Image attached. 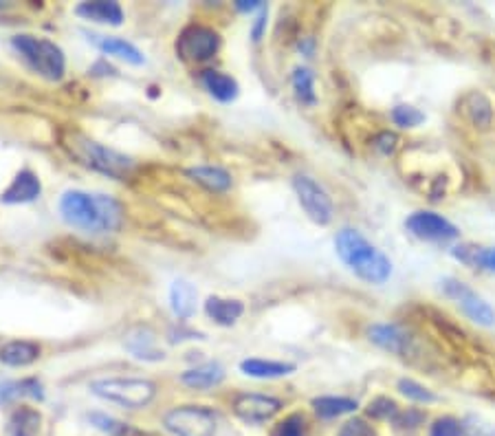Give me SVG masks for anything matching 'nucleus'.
<instances>
[{"mask_svg": "<svg viewBox=\"0 0 495 436\" xmlns=\"http://www.w3.org/2000/svg\"><path fill=\"white\" fill-rule=\"evenodd\" d=\"M264 31H266V9L260 12V16L256 18L254 25H251V38H254V42L263 40Z\"/></svg>", "mask_w": 495, "mask_h": 436, "instance_id": "4c0bfd02", "label": "nucleus"}, {"mask_svg": "<svg viewBox=\"0 0 495 436\" xmlns=\"http://www.w3.org/2000/svg\"><path fill=\"white\" fill-rule=\"evenodd\" d=\"M374 148H377L381 155H394L399 148V137L390 130L379 132V135L374 137Z\"/></svg>", "mask_w": 495, "mask_h": 436, "instance_id": "e433bc0d", "label": "nucleus"}, {"mask_svg": "<svg viewBox=\"0 0 495 436\" xmlns=\"http://www.w3.org/2000/svg\"><path fill=\"white\" fill-rule=\"evenodd\" d=\"M427 436H465V423L456 416H438L427 430Z\"/></svg>", "mask_w": 495, "mask_h": 436, "instance_id": "2f4dec72", "label": "nucleus"}, {"mask_svg": "<svg viewBox=\"0 0 495 436\" xmlns=\"http://www.w3.org/2000/svg\"><path fill=\"white\" fill-rule=\"evenodd\" d=\"M75 13L84 21L99 22V25L119 27L123 22V9L115 0H93V3H82L75 7Z\"/></svg>", "mask_w": 495, "mask_h": 436, "instance_id": "2eb2a0df", "label": "nucleus"}, {"mask_svg": "<svg viewBox=\"0 0 495 436\" xmlns=\"http://www.w3.org/2000/svg\"><path fill=\"white\" fill-rule=\"evenodd\" d=\"M205 313L212 322H216L218 326H233L245 313V305L242 300H231V298H221L212 296L205 302Z\"/></svg>", "mask_w": 495, "mask_h": 436, "instance_id": "5701e85b", "label": "nucleus"}, {"mask_svg": "<svg viewBox=\"0 0 495 436\" xmlns=\"http://www.w3.org/2000/svg\"><path fill=\"white\" fill-rule=\"evenodd\" d=\"M87 36H88V40L93 42L99 51H102V54L113 55V58L123 60V63H128L132 66H141L146 63V55L141 54V51L137 49L132 42L123 40V38L102 36V33H88V31H87Z\"/></svg>", "mask_w": 495, "mask_h": 436, "instance_id": "4468645a", "label": "nucleus"}, {"mask_svg": "<svg viewBox=\"0 0 495 436\" xmlns=\"http://www.w3.org/2000/svg\"><path fill=\"white\" fill-rule=\"evenodd\" d=\"M42 415L33 407H18L7 423V436H38L40 434Z\"/></svg>", "mask_w": 495, "mask_h": 436, "instance_id": "a878e982", "label": "nucleus"}, {"mask_svg": "<svg viewBox=\"0 0 495 436\" xmlns=\"http://www.w3.org/2000/svg\"><path fill=\"white\" fill-rule=\"evenodd\" d=\"M397 390L401 392L403 397H407L409 401H414V404H423V406H430V404H436L438 397L434 395V390H430L427 386H423V383L414 382V379H399L397 383Z\"/></svg>", "mask_w": 495, "mask_h": 436, "instance_id": "c756f323", "label": "nucleus"}, {"mask_svg": "<svg viewBox=\"0 0 495 436\" xmlns=\"http://www.w3.org/2000/svg\"><path fill=\"white\" fill-rule=\"evenodd\" d=\"M311 406L313 410H315V415L323 421L352 415V412H357V407H359V404H357L355 399H350V397H315Z\"/></svg>", "mask_w": 495, "mask_h": 436, "instance_id": "393cba45", "label": "nucleus"}, {"mask_svg": "<svg viewBox=\"0 0 495 436\" xmlns=\"http://www.w3.org/2000/svg\"><path fill=\"white\" fill-rule=\"evenodd\" d=\"M60 214L66 225L87 234H113L123 222V207L117 198L84 189L62 194Z\"/></svg>", "mask_w": 495, "mask_h": 436, "instance_id": "f257e3e1", "label": "nucleus"}, {"mask_svg": "<svg viewBox=\"0 0 495 436\" xmlns=\"http://www.w3.org/2000/svg\"><path fill=\"white\" fill-rule=\"evenodd\" d=\"M440 289L447 298H451V300L460 306V311H463L474 324L484 326V329L495 326V309L480 296V293H475L469 284L458 281V278H445V281L440 282Z\"/></svg>", "mask_w": 495, "mask_h": 436, "instance_id": "1a4fd4ad", "label": "nucleus"}, {"mask_svg": "<svg viewBox=\"0 0 495 436\" xmlns=\"http://www.w3.org/2000/svg\"><path fill=\"white\" fill-rule=\"evenodd\" d=\"M233 415L249 425H263L280 415L284 404L278 397L258 395V392H240L231 401Z\"/></svg>", "mask_w": 495, "mask_h": 436, "instance_id": "9b49d317", "label": "nucleus"}, {"mask_svg": "<svg viewBox=\"0 0 495 436\" xmlns=\"http://www.w3.org/2000/svg\"><path fill=\"white\" fill-rule=\"evenodd\" d=\"M335 251L341 263L355 273L359 281L368 284H385L392 276V260L370 243L359 230L344 227L335 236Z\"/></svg>", "mask_w": 495, "mask_h": 436, "instance_id": "f03ea898", "label": "nucleus"}, {"mask_svg": "<svg viewBox=\"0 0 495 436\" xmlns=\"http://www.w3.org/2000/svg\"><path fill=\"white\" fill-rule=\"evenodd\" d=\"M406 230L409 236L423 240V243L449 245L460 239V230L442 214L436 212L418 210L406 218Z\"/></svg>", "mask_w": 495, "mask_h": 436, "instance_id": "9d476101", "label": "nucleus"}, {"mask_svg": "<svg viewBox=\"0 0 495 436\" xmlns=\"http://www.w3.org/2000/svg\"><path fill=\"white\" fill-rule=\"evenodd\" d=\"M427 415L416 407H407V410H399L397 416L390 421L394 434L397 436H416L421 432V428L425 425Z\"/></svg>", "mask_w": 495, "mask_h": 436, "instance_id": "cd10ccee", "label": "nucleus"}, {"mask_svg": "<svg viewBox=\"0 0 495 436\" xmlns=\"http://www.w3.org/2000/svg\"><path fill=\"white\" fill-rule=\"evenodd\" d=\"M465 423V436H495V423L480 419V416H466Z\"/></svg>", "mask_w": 495, "mask_h": 436, "instance_id": "f704fd0d", "label": "nucleus"}, {"mask_svg": "<svg viewBox=\"0 0 495 436\" xmlns=\"http://www.w3.org/2000/svg\"><path fill=\"white\" fill-rule=\"evenodd\" d=\"M222 46L221 33L207 25H189L176 38V55L183 63L189 64H203L209 63L218 55Z\"/></svg>", "mask_w": 495, "mask_h": 436, "instance_id": "423d86ee", "label": "nucleus"}, {"mask_svg": "<svg viewBox=\"0 0 495 436\" xmlns=\"http://www.w3.org/2000/svg\"><path fill=\"white\" fill-rule=\"evenodd\" d=\"M198 291L192 282L174 281L170 287V309L179 320H189L197 313Z\"/></svg>", "mask_w": 495, "mask_h": 436, "instance_id": "4be33fe9", "label": "nucleus"}, {"mask_svg": "<svg viewBox=\"0 0 495 436\" xmlns=\"http://www.w3.org/2000/svg\"><path fill=\"white\" fill-rule=\"evenodd\" d=\"M451 258L463 263L465 267L495 273V247H478V245L471 243L454 245L451 247Z\"/></svg>", "mask_w": 495, "mask_h": 436, "instance_id": "aec40b11", "label": "nucleus"}, {"mask_svg": "<svg viewBox=\"0 0 495 436\" xmlns=\"http://www.w3.org/2000/svg\"><path fill=\"white\" fill-rule=\"evenodd\" d=\"M12 46L22 55V60H25L40 78L49 80V82H58V80L64 78V51H62L54 40H49V38L21 33V36L12 38Z\"/></svg>", "mask_w": 495, "mask_h": 436, "instance_id": "20e7f679", "label": "nucleus"}, {"mask_svg": "<svg viewBox=\"0 0 495 436\" xmlns=\"http://www.w3.org/2000/svg\"><path fill=\"white\" fill-rule=\"evenodd\" d=\"M236 9L238 12L251 13L256 12V9H264V4L258 3V0H240V3H236Z\"/></svg>", "mask_w": 495, "mask_h": 436, "instance_id": "58836bf2", "label": "nucleus"}, {"mask_svg": "<svg viewBox=\"0 0 495 436\" xmlns=\"http://www.w3.org/2000/svg\"><path fill=\"white\" fill-rule=\"evenodd\" d=\"M368 338L392 355H403L409 346V335L397 324H373L368 329Z\"/></svg>", "mask_w": 495, "mask_h": 436, "instance_id": "dca6fc26", "label": "nucleus"}, {"mask_svg": "<svg viewBox=\"0 0 495 436\" xmlns=\"http://www.w3.org/2000/svg\"><path fill=\"white\" fill-rule=\"evenodd\" d=\"M291 186L299 205L306 212V216L315 225H331L332 218H335V203H332L326 188L322 183H317L313 177H308V174H295Z\"/></svg>", "mask_w": 495, "mask_h": 436, "instance_id": "0eeeda50", "label": "nucleus"}, {"mask_svg": "<svg viewBox=\"0 0 495 436\" xmlns=\"http://www.w3.org/2000/svg\"><path fill=\"white\" fill-rule=\"evenodd\" d=\"M203 88L212 95L216 102L230 104L240 95V87L231 75L222 73V71H203L201 73Z\"/></svg>", "mask_w": 495, "mask_h": 436, "instance_id": "412c9836", "label": "nucleus"}, {"mask_svg": "<svg viewBox=\"0 0 495 436\" xmlns=\"http://www.w3.org/2000/svg\"><path fill=\"white\" fill-rule=\"evenodd\" d=\"M340 436H379V434L365 419H350L341 425Z\"/></svg>", "mask_w": 495, "mask_h": 436, "instance_id": "c9c22d12", "label": "nucleus"}, {"mask_svg": "<svg viewBox=\"0 0 495 436\" xmlns=\"http://www.w3.org/2000/svg\"><path fill=\"white\" fill-rule=\"evenodd\" d=\"M295 371H298V366L291 362H273V359L260 357L242 359L240 362V373L254 379H280L289 377V374H293Z\"/></svg>", "mask_w": 495, "mask_h": 436, "instance_id": "6ab92c4d", "label": "nucleus"}, {"mask_svg": "<svg viewBox=\"0 0 495 436\" xmlns=\"http://www.w3.org/2000/svg\"><path fill=\"white\" fill-rule=\"evenodd\" d=\"M62 146L84 168L106 174V177L117 179V181L130 177L132 170H135V161L130 156L117 153V150L108 148V146H102L99 141L82 135V132H69V137L62 139Z\"/></svg>", "mask_w": 495, "mask_h": 436, "instance_id": "7ed1b4c3", "label": "nucleus"}, {"mask_svg": "<svg viewBox=\"0 0 495 436\" xmlns=\"http://www.w3.org/2000/svg\"><path fill=\"white\" fill-rule=\"evenodd\" d=\"M291 87L295 91V97H298L299 102L306 104V106H315L317 104L315 73H313L308 66H298V69H293Z\"/></svg>", "mask_w": 495, "mask_h": 436, "instance_id": "bb28decb", "label": "nucleus"}, {"mask_svg": "<svg viewBox=\"0 0 495 436\" xmlns=\"http://www.w3.org/2000/svg\"><path fill=\"white\" fill-rule=\"evenodd\" d=\"M180 382L192 390H209L225 382V368L218 362H205L180 374Z\"/></svg>", "mask_w": 495, "mask_h": 436, "instance_id": "f3484780", "label": "nucleus"}, {"mask_svg": "<svg viewBox=\"0 0 495 436\" xmlns=\"http://www.w3.org/2000/svg\"><path fill=\"white\" fill-rule=\"evenodd\" d=\"M42 348L29 340H13L0 348V362L12 368H25L40 359Z\"/></svg>", "mask_w": 495, "mask_h": 436, "instance_id": "a211bd4d", "label": "nucleus"}, {"mask_svg": "<svg viewBox=\"0 0 495 436\" xmlns=\"http://www.w3.org/2000/svg\"><path fill=\"white\" fill-rule=\"evenodd\" d=\"M42 194V183L36 172L31 170H21L9 183V188L0 194V201L4 205H25V203H33Z\"/></svg>", "mask_w": 495, "mask_h": 436, "instance_id": "ddd939ff", "label": "nucleus"}, {"mask_svg": "<svg viewBox=\"0 0 495 436\" xmlns=\"http://www.w3.org/2000/svg\"><path fill=\"white\" fill-rule=\"evenodd\" d=\"M308 419L302 412H293V415L284 416L273 428L271 436H308Z\"/></svg>", "mask_w": 495, "mask_h": 436, "instance_id": "7c9ffc66", "label": "nucleus"}, {"mask_svg": "<svg viewBox=\"0 0 495 436\" xmlns=\"http://www.w3.org/2000/svg\"><path fill=\"white\" fill-rule=\"evenodd\" d=\"M90 392L99 399L115 404L128 410H139L152 404L156 397V386L150 379L137 377H108L90 382Z\"/></svg>", "mask_w": 495, "mask_h": 436, "instance_id": "39448f33", "label": "nucleus"}, {"mask_svg": "<svg viewBox=\"0 0 495 436\" xmlns=\"http://www.w3.org/2000/svg\"><path fill=\"white\" fill-rule=\"evenodd\" d=\"M164 425L174 436H214L218 416L205 406H176L164 416Z\"/></svg>", "mask_w": 495, "mask_h": 436, "instance_id": "6e6552de", "label": "nucleus"}, {"mask_svg": "<svg viewBox=\"0 0 495 436\" xmlns=\"http://www.w3.org/2000/svg\"><path fill=\"white\" fill-rule=\"evenodd\" d=\"M123 346H126L128 353L132 355L139 362H164L165 353L156 344L155 331L147 329V326H135L126 333L123 338Z\"/></svg>", "mask_w": 495, "mask_h": 436, "instance_id": "f8f14e48", "label": "nucleus"}, {"mask_svg": "<svg viewBox=\"0 0 495 436\" xmlns=\"http://www.w3.org/2000/svg\"><path fill=\"white\" fill-rule=\"evenodd\" d=\"M188 177L209 192H227L233 186L231 174L218 165H194L188 170Z\"/></svg>", "mask_w": 495, "mask_h": 436, "instance_id": "b1692460", "label": "nucleus"}, {"mask_svg": "<svg viewBox=\"0 0 495 436\" xmlns=\"http://www.w3.org/2000/svg\"><path fill=\"white\" fill-rule=\"evenodd\" d=\"M399 410H401V407H399L397 401L390 399V397H377V399L368 404V415L373 416V419L381 421H392Z\"/></svg>", "mask_w": 495, "mask_h": 436, "instance_id": "72a5a7b5", "label": "nucleus"}, {"mask_svg": "<svg viewBox=\"0 0 495 436\" xmlns=\"http://www.w3.org/2000/svg\"><path fill=\"white\" fill-rule=\"evenodd\" d=\"M390 120L394 122V126L403 128V130H412V128L425 124V113L418 111L412 104H397L390 111Z\"/></svg>", "mask_w": 495, "mask_h": 436, "instance_id": "c85d7f7f", "label": "nucleus"}, {"mask_svg": "<svg viewBox=\"0 0 495 436\" xmlns=\"http://www.w3.org/2000/svg\"><path fill=\"white\" fill-rule=\"evenodd\" d=\"M88 421L95 425V428L111 436H128V432H130V428H128L126 423H122V421L113 419V416L108 415H102V412H93V415H88Z\"/></svg>", "mask_w": 495, "mask_h": 436, "instance_id": "473e14b6", "label": "nucleus"}]
</instances>
